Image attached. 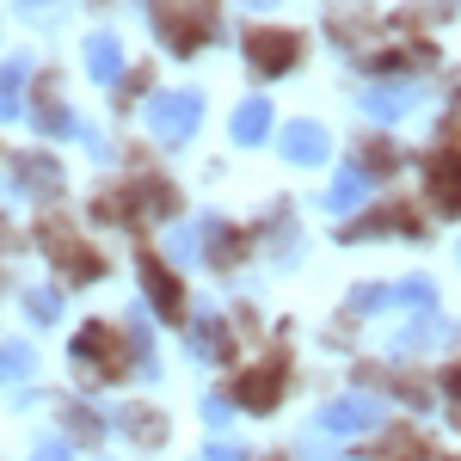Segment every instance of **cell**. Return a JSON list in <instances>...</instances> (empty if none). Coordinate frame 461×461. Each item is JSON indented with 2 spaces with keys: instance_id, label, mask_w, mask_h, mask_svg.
Masks as SVG:
<instances>
[{
  "instance_id": "cell-1",
  "label": "cell",
  "mask_w": 461,
  "mask_h": 461,
  "mask_svg": "<svg viewBox=\"0 0 461 461\" xmlns=\"http://www.w3.org/2000/svg\"><path fill=\"white\" fill-rule=\"evenodd\" d=\"M197 123H203V99L197 93H154L148 99V130L160 142H191Z\"/></svg>"
},
{
  "instance_id": "cell-2",
  "label": "cell",
  "mask_w": 461,
  "mask_h": 461,
  "mask_svg": "<svg viewBox=\"0 0 461 461\" xmlns=\"http://www.w3.org/2000/svg\"><path fill=\"white\" fill-rule=\"evenodd\" d=\"M382 425V400H369V393H345V400H332L326 412H320V437H332V443H345L357 430H375Z\"/></svg>"
},
{
  "instance_id": "cell-3",
  "label": "cell",
  "mask_w": 461,
  "mask_h": 461,
  "mask_svg": "<svg viewBox=\"0 0 461 461\" xmlns=\"http://www.w3.org/2000/svg\"><path fill=\"white\" fill-rule=\"evenodd\" d=\"M295 56H302V43L289 32H247V62L258 74H284L295 68Z\"/></svg>"
},
{
  "instance_id": "cell-4",
  "label": "cell",
  "mask_w": 461,
  "mask_h": 461,
  "mask_svg": "<svg viewBox=\"0 0 461 461\" xmlns=\"http://www.w3.org/2000/svg\"><path fill=\"white\" fill-rule=\"evenodd\" d=\"M412 105H419V86H412V80H388V86H369V93H363V111L382 117V123L406 117Z\"/></svg>"
},
{
  "instance_id": "cell-5",
  "label": "cell",
  "mask_w": 461,
  "mask_h": 461,
  "mask_svg": "<svg viewBox=\"0 0 461 461\" xmlns=\"http://www.w3.org/2000/svg\"><path fill=\"white\" fill-rule=\"evenodd\" d=\"M43 252H56V258L68 265V277H93V271H99V258L74 240V228H43Z\"/></svg>"
},
{
  "instance_id": "cell-6",
  "label": "cell",
  "mask_w": 461,
  "mask_h": 461,
  "mask_svg": "<svg viewBox=\"0 0 461 461\" xmlns=\"http://www.w3.org/2000/svg\"><path fill=\"white\" fill-rule=\"evenodd\" d=\"M13 173H19V191H32V197H56V185H62V173H56L50 154H19Z\"/></svg>"
},
{
  "instance_id": "cell-7",
  "label": "cell",
  "mask_w": 461,
  "mask_h": 461,
  "mask_svg": "<svg viewBox=\"0 0 461 461\" xmlns=\"http://www.w3.org/2000/svg\"><path fill=\"white\" fill-rule=\"evenodd\" d=\"M284 154L295 160V167H320V160H326V130H320V123H289Z\"/></svg>"
},
{
  "instance_id": "cell-8",
  "label": "cell",
  "mask_w": 461,
  "mask_h": 461,
  "mask_svg": "<svg viewBox=\"0 0 461 461\" xmlns=\"http://www.w3.org/2000/svg\"><path fill=\"white\" fill-rule=\"evenodd\" d=\"M86 68L99 74V86H111V80H123V43H117L111 32L86 37Z\"/></svg>"
},
{
  "instance_id": "cell-9",
  "label": "cell",
  "mask_w": 461,
  "mask_h": 461,
  "mask_svg": "<svg viewBox=\"0 0 461 461\" xmlns=\"http://www.w3.org/2000/svg\"><path fill=\"white\" fill-rule=\"evenodd\" d=\"M240 406H252V412H271L277 406V369H252V375H240Z\"/></svg>"
},
{
  "instance_id": "cell-10",
  "label": "cell",
  "mask_w": 461,
  "mask_h": 461,
  "mask_svg": "<svg viewBox=\"0 0 461 461\" xmlns=\"http://www.w3.org/2000/svg\"><path fill=\"white\" fill-rule=\"evenodd\" d=\"M265 130H271V105L265 99H247V105L234 111V142H265Z\"/></svg>"
},
{
  "instance_id": "cell-11",
  "label": "cell",
  "mask_w": 461,
  "mask_h": 461,
  "mask_svg": "<svg viewBox=\"0 0 461 461\" xmlns=\"http://www.w3.org/2000/svg\"><path fill=\"white\" fill-rule=\"evenodd\" d=\"M74 357H80V363H93V357H99V363H117V339H111V326H86V332H80V339H74Z\"/></svg>"
},
{
  "instance_id": "cell-12",
  "label": "cell",
  "mask_w": 461,
  "mask_h": 461,
  "mask_svg": "<svg viewBox=\"0 0 461 461\" xmlns=\"http://www.w3.org/2000/svg\"><path fill=\"white\" fill-rule=\"evenodd\" d=\"M25 74H32V62H25V56H13V62L0 68V117H19V93H25Z\"/></svg>"
},
{
  "instance_id": "cell-13",
  "label": "cell",
  "mask_w": 461,
  "mask_h": 461,
  "mask_svg": "<svg viewBox=\"0 0 461 461\" xmlns=\"http://www.w3.org/2000/svg\"><path fill=\"white\" fill-rule=\"evenodd\" d=\"M437 339H449V320H437V314L425 308V314L400 332V351H425V345H437Z\"/></svg>"
},
{
  "instance_id": "cell-14",
  "label": "cell",
  "mask_w": 461,
  "mask_h": 461,
  "mask_svg": "<svg viewBox=\"0 0 461 461\" xmlns=\"http://www.w3.org/2000/svg\"><path fill=\"white\" fill-rule=\"evenodd\" d=\"M430 197H437L443 210H461V167L456 160H437V167H430Z\"/></svg>"
},
{
  "instance_id": "cell-15",
  "label": "cell",
  "mask_w": 461,
  "mask_h": 461,
  "mask_svg": "<svg viewBox=\"0 0 461 461\" xmlns=\"http://www.w3.org/2000/svg\"><path fill=\"white\" fill-rule=\"evenodd\" d=\"M363 197H369V178H363V173L351 167V173H339V185L326 191V210H339V215H345V210H357Z\"/></svg>"
},
{
  "instance_id": "cell-16",
  "label": "cell",
  "mask_w": 461,
  "mask_h": 461,
  "mask_svg": "<svg viewBox=\"0 0 461 461\" xmlns=\"http://www.w3.org/2000/svg\"><path fill=\"white\" fill-rule=\"evenodd\" d=\"M37 369V351L25 339H13V345H0V382H25Z\"/></svg>"
},
{
  "instance_id": "cell-17",
  "label": "cell",
  "mask_w": 461,
  "mask_h": 461,
  "mask_svg": "<svg viewBox=\"0 0 461 461\" xmlns=\"http://www.w3.org/2000/svg\"><path fill=\"white\" fill-rule=\"evenodd\" d=\"M37 123H43L50 136H74V117H68V105H62V93L43 86V99H37Z\"/></svg>"
},
{
  "instance_id": "cell-18",
  "label": "cell",
  "mask_w": 461,
  "mask_h": 461,
  "mask_svg": "<svg viewBox=\"0 0 461 461\" xmlns=\"http://www.w3.org/2000/svg\"><path fill=\"white\" fill-rule=\"evenodd\" d=\"M142 284L154 289V302H160V314H178V308H185V302H178V284L167 277V271H160V265H148V258H142Z\"/></svg>"
},
{
  "instance_id": "cell-19",
  "label": "cell",
  "mask_w": 461,
  "mask_h": 461,
  "mask_svg": "<svg viewBox=\"0 0 461 461\" xmlns=\"http://www.w3.org/2000/svg\"><path fill=\"white\" fill-rule=\"evenodd\" d=\"M191 351L203 357V363H215V357L228 351V332H221L215 320H197V326H191Z\"/></svg>"
},
{
  "instance_id": "cell-20",
  "label": "cell",
  "mask_w": 461,
  "mask_h": 461,
  "mask_svg": "<svg viewBox=\"0 0 461 461\" xmlns=\"http://www.w3.org/2000/svg\"><path fill=\"white\" fill-rule=\"evenodd\" d=\"M425 456V443L412 437V430H400V437H388L382 449H375V461H419Z\"/></svg>"
},
{
  "instance_id": "cell-21",
  "label": "cell",
  "mask_w": 461,
  "mask_h": 461,
  "mask_svg": "<svg viewBox=\"0 0 461 461\" xmlns=\"http://www.w3.org/2000/svg\"><path fill=\"white\" fill-rule=\"evenodd\" d=\"M388 302H400V308H430V284L425 277H406V284L388 289Z\"/></svg>"
},
{
  "instance_id": "cell-22",
  "label": "cell",
  "mask_w": 461,
  "mask_h": 461,
  "mask_svg": "<svg viewBox=\"0 0 461 461\" xmlns=\"http://www.w3.org/2000/svg\"><path fill=\"white\" fill-rule=\"evenodd\" d=\"M351 308H357V314H369V308H388V289H382V284H363V289L351 295Z\"/></svg>"
},
{
  "instance_id": "cell-23",
  "label": "cell",
  "mask_w": 461,
  "mask_h": 461,
  "mask_svg": "<svg viewBox=\"0 0 461 461\" xmlns=\"http://www.w3.org/2000/svg\"><path fill=\"white\" fill-rule=\"evenodd\" d=\"M32 314L37 320H56V314H62V295H56V289H37V295H32Z\"/></svg>"
},
{
  "instance_id": "cell-24",
  "label": "cell",
  "mask_w": 461,
  "mask_h": 461,
  "mask_svg": "<svg viewBox=\"0 0 461 461\" xmlns=\"http://www.w3.org/2000/svg\"><path fill=\"white\" fill-rule=\"evenodd\" d=\"M32 461H68V443L50 437V443H37V449H32Z\"/></svg>"
},
{
  "instance_id": "cell-25",
  "label": "cell",
  "mask_w": 461,
  "mask_h": 461,
  "mask_svg": "<svg viewBox=\"0 0 461 461\" xmlns=\"http://www.w3.org/2000/svg\"><path fill=\"white\" fill-rule=\"evenodd\" d=\"M203 461H240V449H234V443H210V449H203Z\"/></svg>"
},
{
  "instance_id": "cell-26",
  "label": "cell",
  "mask_w": 461,
  "mask_h": 461,
  "mask_svg": "<svg viewBox=\"0 0 461 461\" xmlns=\"http://www.w3.org/2000/svg\"><path fill=\"white\" fill-rule=\"evenodd\" d=\"M43 6H62V0H25V13H43Z\"/></svg>"
},
{
  "instance_id": "cell-27",
  "label": "cell",
  "mask_w": 461,
  "mask_h": 461,
  "mask_svg": "<svg viewBox=\"0 0 461 461\" xmlns=\"http://www.w3.org/2000/svg\"><path fill=\"white\" fill-rule=\"evenodd\" d=\"M449 393H456V400H461V369H449Z\"/></svg>"
},
{
  "instance_id": "cell-28",
  "label": "cell",
  "mask_w": 461,
  "mask_h": 461,
  "mask_svg": "<svg viewBox=\"0 0 461 461\" xmlns=\"http://www.w3.org/2000/svg\"><path fill=\"white\" fill-rule=\"evenodd\" d=\"M277 461H284V456H277Z\"/></svg>"
}]
</instances>
